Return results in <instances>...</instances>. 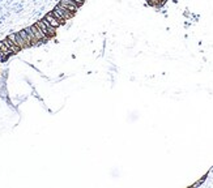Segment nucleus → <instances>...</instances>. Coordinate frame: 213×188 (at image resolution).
<instances>
[{"label": "nucleus", "mask_w": 213, "mask_h": 188, "mask_svg": "<svg viewBox=\"0 0 213 188\" xmlns=\"http://www.w3.org/2000/svg\"><path fill=\"white\" fill-rule=\"evenodd\" d=\"M3 42H4V45H5V46H7V47H8V49H9V50H11V51H12V52H13V54H16V52H18V51H20V50H21V49H20V47H18L17 45H14V43H13V42H12V41H11V39H8V38H7V39H4V41H3Z\"/></svg>", "instance_id": "obj_5"}, {"label": "nucleus", "mask_w": 213, "mask_h": 188, "mask_svg": "<svg viewBox=\"0 0 213 188\" xmlns=\"http://www.w3.org/2000/svg\"><path fill=\"white\" fill-rule=\"evenodd\" d=\"M51 13H52V14H54V16H55V17H56V18L59 20V21H60V22H62V24H64V22H65V18H64V17H63V16H62L60 13H59V12H58L56 9H54L52 12H51Z\"/></svg>", "instance_id": "obj_8"}, {"label": "nucleus", "mask_w": 213, "mask_h": 188, "mask_svg": "<svg viewBox=\"0 0 213 188\" xmlns=\"http://www.w3.org/2000/svg\"><path fill=\"white\" fill-rule=\"evenodd\" d=\"M14 45H17L20 49H26V43H25V41H24L22 39V37L21 35H20V33H16V41H14Z\"/></svg>", "instance_id": "obj_7"}, {"label": "nucleus", "mask_w": 213, "mask_h": 188, "mask_svg": "<svg viewBox=\"0 0 213 188\" xmlns=\"http://www.w3.org/2000/svg\"><path fill=\"white\" fill-rule=\"evenodd\" d=\"M54 9H56V11L59 12V13H60V14L63 16V17L65 18V21H67V20H69V18H72V17H73V14H75V13H72L71 11L67 9L65 7H63L62 4H58V5L55 7Z\"/></svg>", "instance_id": "obj_2"}, {"label": "nucleus", "mask_w": 213, "mask_h": 188, "mask_svg": "<svg viewBox=\"0 0 213 188\" xmlns=\"http://www.w3.org/2000/svg\"><path fill=\"white\" fill-rule=\"evenodd\" d=\"M75 3H76L77 5L80 7V5H82V4H84V0H75Z\"/></svg>", "instance_id": "obj_9"}, {"label": "nucleus", "mask_w": 213, "mask_h": 188, "mask_svg": "<svg viewBox=\"0 0 213 188\" xmlns=\"http://www.w3.org/2000/svg\"><path fill=\"white\" fill-rule=\"evenodd\" d=\"M45 20H46V21L50 24L51 26H54L55 29H56V27H59V26L62 25V22L59 21V20H58L56 17H55V16H54L52 13H47V14L45 16Z\"/></svg>", "instance_id": "obj_4"}, {"label": "nucleus", "mask_w": 213, "mask_h": 188, "mask_svg": "<svg viewBox=\"0 0 213 188\" xmlns=\"http://www.w3.org/2000/svg\"><path fill=\"white\" fill-rule=\"evenodd\" d=\"M20 33V35L22 37V39L25 41V43H26V46L27 47H30V46H33V42H31V38L29 37V34H27V31L24 29V30H21V31H18Z\"/></svg>", "instance_id": "obj_6"}, {"label": "nucleus", "mask_w": 213, "mask_h": 188, "mask_svg": "<svg viewBox=\"0 0 213 188\" xmlns=\"http://www.w3.org/2000/svg\"><path fill=\"white\" fill-rule=\"evenodd\" d=\"M30 29H31V31H33L34 37L37 38L38 42H43V41H47V39H49V37H47V35L43 33L41 29H39V26L37 25V24H35V25H31Z\"/></svg>", "instance_id": "obj_1"}, {"label": "nucleus", "mask_w": 213, "mask_h": 188, "mask_svg": "<svg viewBox=\"0 0 213 188\" xmlns=\"http://www.w3.org/2000/svg\"><path fill=\"white\" fill-rule=\"evenodd\" d=\"M60 4L63 7H65L68 11H71L72 13H76V12L78 11V5L75 3V0H62Z\"/></svg>", "instance_id": "obj_3"}]
</instances>
